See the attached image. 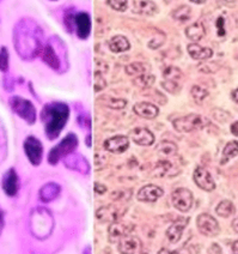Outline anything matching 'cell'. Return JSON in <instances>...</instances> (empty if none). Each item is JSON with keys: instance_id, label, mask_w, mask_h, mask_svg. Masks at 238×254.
Masks as SVG:
<instances>
[{"instance_id": "6da1fadb", "label": "cell", "mask_w": 238, "mask_h": 254, "mask_svg": "<svg viewBox=\"0 0 238 254\" xmlns=\"http://www.w3.org/2000/svg\"><path fill=\"white\" fill-rule=\"evenodd\" d=\"M13 46L22 59L31 60L44 47V31L35 21L25 18L13 29Z\"/></svg>"}, {"instance_id": "db71d44e", "label": "cell", "mask_w": 238, "mask_h": 254, "mask_svg": "<svg viewBox=\"0 0 238 254\" xmlns=\"http://www.w3.org/2000/svg\"><path fill=\"white\" fill-rule=\"evenodd\" d=\"M189 1L194 2V4H203V2H205L206 0H189Z\"/></svg>"}, {"instance_id": "ffe728a7", "label": "cell", "mask_w": 238, "mask_h": 254, "mask_svg": "<svg viewBox=\"0 0 238 254\" xmlns=\"http://www.w3.org/2000/svg\"><path fill=\"white\" fill-rule=\"evenodd\" d=\"M188 218H179L168 228V230H166V238L169 239V241L171 244H176V242L181 240V238L183 235V230L188 226Z\"/></svg>"}, {"instance_id": "ac0fdd59", "label": "cell", "mask_w": 238, "mask_h": 254, "mask_svg": "<svg viewBox=\"0 0 238 254\" xmlns=\"http://www.w3.org/2000/svg\"><path fill=\"white\" fill-rule=\"evenodd\" d=\"M76 30L80 40H87L91 34V18L87 12H79L76 16Z\"/></svg>"}, {"instance_id": "9c48e42d", "label": "cell", "mask_w": 238, "mask_h": 254, "mask_svg": "<svg viewBox=\"0 0 238 254\" xmlns=\"http://www.w3.org/2000/svg\"><path fill=\"white\" fill-rule=\"evenodd\" d=\"M196 227L202 235L209 236V238H213L220 232V227L216 218L212 217L208 213H201L197 216Z\"/></svg>"}, {"instance_id": "f546056e", "label": "cell", "mask_w": 238, "mask_h": 254, "mask_svg": "<svg viewBox=\"0 0 238 254\" xmlns=\"http://www.w3.org/2000/svg\"><path fill=\"white\" fill-rule=\"evenodd\" d=\"M216 212L220 217H230L232 213L235 212V205L230 200H223L217 205Z\"/></svg>"}, {"instance_id": "44dd1931", "label": "cell", "mask_w": 238, "mask_h": 254, "mask_svg": "<svg viewBox=\"0 0 238 254\" xmlns=\"http://www.w3.org/2000/svg\"><path fill=\"white\" fill-rule=\"evenodd\" d=\"M134 113L139 115L140 118H144V119L152 120L154 118L158 117L159 114V108L157 106L152 105L150 102H139L133 107Z\"/></svg>"}, {"instance_id": "d590c367", "label": "cell", "mask_w": 238, "mask_h": 254, "mask_svg": "<svg viewBox=\"0 0 238 254\" xmlns=\"http://www.w3.org/2000/svg\"><path fill=\"white\" fill-rule=\"evenodd\" d=\"M76 16L77 14L74 13V10H72V8H68L64 14V25L67 29L68 33H72L76 29Z\"/></svg>"}, {"instance_id": "ee69618b", "label": "cell", "mask_w": 238, "mask_h": 254, "mask_svg": "<svg viewBox=\"0 0 238 254\" xmlns=\"http://www.w3.org/2000/svg\"><path fill=\"white\" fill-rule=\"evenodd\" d=\"M94 190H95V192L97 193V194H103V193L107 192V187H105L104 185H102L99 183H95Z\"/></svg>"}, {"instance_id": "277c9868", "label": "cell", "mask_w": 238, "mask_h": 254, "mask_svg": "<svg viewBox=\"0 0 238 254\" xmlns=\"http://www.w3.org/2000/svg\"><path fill=\"white\" fill-rule=\"evenodd\" d=\"M10 107L21 119L27 121L29 125L35 124L36 108L29 100H25L19 96H13L10 99Z\"/></svg>"}, {"instance_id": "2e32d148", "label": "cell", "mask_w": 238, "mask_h": 254, "mask_svg": "<svg viewBox=\"0 0 238 254\" xmlns=\"http://www.w3.org/2000/svg\"><path fill=\"white\" fill-rule=\"evenodd\" d=\"M142 248V241L133 235H126L117 242V250L121 254H137Z\"/></svg>"}, {"instance_id": "1f68e13d", "label": "cell", "mask_w": 238, "mask_h": 254, "mask_svg": "<svg viewBox=\"0 0 238 254\" xmlns=\"http://www.w3.org/2000/svg\"><path fill=\"white\" fill-rule=\"evenodd\" d=\"M171 16H173V18L175 19V21L187 22L191 16V8L187 6V5H182V6L175 8Z\"/></svg>"}, {"instance_id": "60d3db41", "label": "cell", "mask_w": 238, "mask_h": 254, "mask_svg": "<svg viewBox=\"0 0 238 254\" xmlns=\"http://www.w3.org/2000/svg\"><path fill=\"white\" fill-rule=\"evenodd\" d=\"M94 85H95V91H96V92L103 90V89H104L105 86H107V82H105L104 77H103L98 71L95 72Z\"/></svg>"}, {"instance_id": "4316f807", "label": "cell", "mask_w": 238, "mask_h": 254, "mask_svg": "<svg viewBox=\"0 0 238 254\" xmlns=\"http://www.w3.org/2000/svg\"><path fill=\"white\" fill-rule=\"evenodd\" d=\"M206 31H205V27L201 22H196L194 24L189 25V27L186 29V36L188 37L189 40L191 41H200L203 36H205Z\"/></svg>"}, {"instance_id": "ab89813d", "label": "cell", "mask_w": 238, "mask_h": 254, "mask_svg": "<svg viewBox=\"0 0 238 254\" xmlns=\"http://www.w3.org/2000/svg\"><path fill=\"white\" fill-rule=\"evenodd\" d=\"M105 105L109 108H113V109H123L127 105L126 100L122 99H115V97H111V99H107L105 100Z\"/></svg>"}, {"instance_id": "cb8c5ba5", "label": "cell", "mask_w": 238, "mask_h": 254, "mask_svg": "<svg viewBox=\"0 0 238 254\" xmlns=\"http://www.w3.org/2000/svg\"><path fill=\"white\" fill-rule=\"evenodd\" d=\"M60 192H61V187L58 184L48 183L40 190V199L44 203H50L59 197Z\"/></svg>"}, {"instance_id": "f907efd6", "label": "cell", "mask_w": 238, "mask_h": 254, "mask_svg": "<svg viewBox=\"0 0 238 254\" xmlns=\"http://www.w3.org/2000/svg\"><path fill=\"white\" fill-rule=\"evenodd\" d=\"M232 99H234L235 102L238 103V88L235 91H232Z\"/></svg>"}, {"instance_id": "7c38bea8", "label": "cell", "mask_w": 238, "mask_h": 254, "mask_svg": "<svg viewBox=\"0 0 238 254\" xmlns=\"http://www.w3.org/2000/svg\"><path fill=\"white\" fill-rule=\"evenodd\" d=\"M194 181L196 184L197 187L203 190H207V192H211V190H216V183L212 179L211 174L207 169L202 168V167H197L196 169L194 170Z\"/></svg>"}, {"instance_id": "4fadbf2b", "label": "cell", "mask_w": 238, "mask_h": 254, "mask_svg": "<svg viewBox=\"0 0 238 254\" xmlns=\"http://www.w3.org/2000/svg\"><path fill=\"white\" fill-rule=\"evenodd\" d=\"M130 148V138L126 135H114L104 141V149L111 154H122Z\"/></svg>"}, {"instance_id": "3957f363", "label": "cell", "mask_w": 238, "mask_h": 254, "mask_svg": "<svg viewBox=\"0 0 238 254\" xmlns=\"http://www.w3.org/2000/svg\"><path fill=\"white\" fill-rule=\"evenodd\" d=\"M77 146H78V138H77V135L74 133H68L64 139L60 141L58 145H55L50 150L49 155H48V162L51 166H55L61 158L74 152Z\"/></svg>"}, {"instance_id": "d6a6232c", "label": "cell", "mask_w": 238, "mask_h": 254, "mask_svg": "<svg viewBox=\"0 0 238 254\" xmlns=\"http://www.w3.org/2000/svg\"><path fill=\"white\" fill-rule=\"evenodd\" d=\"M163 77H164V79L166 80L180 82V80L182 79L183 74L182 71H181L179 67H176V66H168L164 70V72H163Z\"/></svg>"}, {"instance_id": "484cf974", "label": "cell", "mask_w": 238, "mask_h": 254, "mask_svg": "<svg viewBox=\"0 0 238 254\" xmlns=\"http://www.w3.org/2000/svg\"><path fill=\"white\" fill-rule=\"evenodd\" d=\"M108 47L113 53H123L131 50V42L126 36L116 35L109 40Z\"/></svg>"}, {"instance_id": "bcb514c9", "label": "cell", "mask_w": 238, "mask_h": 254, "mask_svg": "<svg viewBox=\"0 0 238 254\" xmlns=\"http://www.w3.org/2000/svg\"><path fill=\"white\" fill-rule=\"evenodd\" d=\"M222 248L219 247V245L213 244L211 245V247L208 248V254H222Z\"/></svg>"}, {"instance_id": "b9f144b4", "label": "cell", "mask_w": 238, "mask_h": 254, "mask_svg": "<svg viewBox=\"0 0 238 254\" xmlns=\"http://www.w3.org/2000/svg\"><path fill=\"white\" fill-rule=\"evenodd\" d=\"M8 70V52L5 47L0 50V71L6 72Z\"/></svg>"}, {"instance_id": "603a6c76", "label": "cell", "mask_w": 238, "mask_h": 254, "mask_svg": "<svg viewBox=\"0 0 238 254\" xmlns=\"http://www.w3.org/2000/svg\"><path fill=\"white\" fill-rule=\"evenodd\" d=\"M121 216L122 213L120 212L119 209L114 206V205L103 206L101 209L97 210L96 212V217L102 222H116L119 221Z\"/></svg>"}, {"instance_id": "e575fe53", "label": "cell", "mask_w": 238, "mask_h": 254, "mask_svg": "<svg viewBox=\"0 0 238 254\" xmlns=\"http://www.w3.org/2000/svg\"><path fill=\"white\" fill-rule=\"evenodd\" d=\"M157 151L165 156H173L177 152V146L173 141H162L157 146Z\"/></svg>"}, {"instance_id": "9f6ffc18", "label": "cell", "mask_w": 238, "mask_h": 254, "mask_svg": "<svg viewBox=\"0 0 238 254\" xmlns=\"http://www.w3.org/2000/svg\"><path fill=\"white\" fill-rule=\"evenodd\" d=\"M226 1H229V2H232V1H236V0H226Z\"/></svg>"}, {"instance_id": "d6986e66", "label": "cell", "mask_w": 238, "mask_h": 254, "mask_svg": "<svg viewBox=\"0 0 238 254\" xmlns=\"http://www.w3.org/2000/svg\"><path fill=\"white\" fill-rule=\"evenodd\" d=\"M131 229H132V226L123 223V222H120V221L111 222V224L109 226V232H108L109 241L117 242L120 239L125 238L126 235H130Z\"/></svg>"}, {"instance_id": "83f0119b", "label": "cell", "mask_w": 238, "mask_h": 254, "mask_svg": "<svg viewBox=\"0 0 238 254\" xmlns=\"http://www.w3.org/2000/svg\"><path fill=\"white\" fill-rule=\"evenodd\" d=\"M237 155H238V141L236 140L229 141L223 150V157H222V161H220V163L224 166V164L228 163L231 158H234L235 156Z\"/></svg>"}, {"instance_id": "f6af8a7d", "label": "cell", "mask_w": 238, "mask_h": 254, "mask_svg": "<svg viewBox=\"0 0 238 254\" xmlns=\"http://www.w3.org/2000/svg\"><path fill=\"white\" fill-rule=\"evenodd\" d=\"M79 123L82 124L80 126H85L88 127V128H90V125H91V121H90V118L88 117V115H82V117H79Z\"/></svg>"}, {"instance_id": "7dc6e473", "label": "cell", "mask_w": 238, "mask_h": 254, "mask_svg": "<svg viewBox=\"0 0 238 254\" xmlns=\"http://www.w3.org/2000/svg\"><path fill=\"white\" fill-rule=\"evenodd\" d=\"M5 227V218H4V211L0 209V234L2 233V229Z\"/></svg>"}, {"instance_id": "30bf717a", "label": "cell", "mask_w": 238, "mask_h": 254, "mask_svg": "<svg viewBox=\"0 0 238 254\" xmlns=\"http://www.w3.org/2000/svg\"><path fill=\"white\" fill-rule=\"evenodd\" d=\"M40 56H41L42 60L50 68H53L54 71L60 72V68H61V58H60L58 52H56V46L53 43V40H50L47 45L42 47L41 52H40Z\"/></svg>"}, {"instance_id": "7402d4cb", "label": "cell", "mask_w": 238, "mask_h": 254, "mask_svg": "<svg viewBox=\"0 0 238 254\" xmlns=\"http://www.w3.org/2000/svg\"><path fill=\"white\" fill-rule=\"evenodd\" d=\"M133 11L136 13L144 14V16H154L158 13L159 8L152 0H134Z\"/></svg>"}, {"instance_id": "ba28073f", "label": "cell", "mask_w": 238, "mask_h": 254, "mask_svg": "<svg viewBox=\"0 0 238 254\" xmlns=\"http://www.w3.org/2000/svg\"><path fill=\"white\" fill-rule=\"evenodd\" d=\"M175 209L181 212H188L193 206V193L187 189H177L171 195Z\"/></svg>"}, {"instance_id": "8d00e7d4", "label": "cell", "mask_w": 238, "mask_h": 254, "mask_svg": "<svg viewBox=\"0 0 238 254\" xmlns=\"http://www.w3.org/2000/svg\"><path fill=\"white\" fill-rule=\"evenodd\" d=\"M6 134L0 124V163L6 158Z\"/></svg>"}, {"instance_id": "6f0895ef", "label": "cell", "mask_w": 238, "mask_h": 254, "mask_svg": "<svg viewBox=\"0 0 238 254\" xmlns=\"http://www.w3.org/2000/svg\"><path fill=\"white\" fill-rule=\"evenodd\" d=\"M50 1H58V0H50Z\"/></svg>"}, {"instance_id": "7a4b0ae2", "label": "cell", "mask_w": 238, "mask_h": 254, "mask_svg": "<svg viewBox=\"0 0 238 254\" xmlns=\"http://www.w3.org/2000/svg\"><path fill=\"white\" fill-rule=\"evenodd\" d=\"M70 117V108L66 103H47L41 112V120L45 124V131L48 139L54 140L65 128Z\"/></svg>"}, {"instance_id": "5bb4252c", "label": "cell", "mask_w": 238, "mask_h": 254, "mask_svg": "<svg viewBox=\"0 0 238 254\" xmlns=\"http://www.w3.org/2000/svg\"><path fill=\"white\" fill-rule=\"evenodd\" d=\"M1 187L8 197H15L17 194L19 184L15 168H10L6 173H5L1 180Z\"/></svg>"}, {"instance_id": "836d02e7", "label": "cell", "mask_w": 238, "mask_h": 254, "mask_svg": "<svg viewBox=\"0 0 238 254\" xmlns=\"http://www.w3.org/2000/svg\"><path fill=\"white\" fill-rule=\"evenodd\" d=\"M190 95L193 97V100L196 103H202L203 101L207 99L208 96V90L203 86L200 85H194L190 90Z\"/></svg>"}, {"instance_id": "5b68a950", "label": "cell", "mask_w": 238, "mask_h": 254, "mask_svg": "<svg viewBox=\"0 0 238 254\" xmlns=\"http://www.w3.org/2000/svg\"><path fill=\"white\" fill-rule=\"evenodd\" d=\"M207 124V120L203 119L199 114H189L185 117L177 118L173 121L174 128L180 133H188V132L196 131L202 128Z\"/></svg>"}, {"instance_id": "c3c4849f", "label": "cell", "mask_w": 238, "mask_h": 254, "mask_svg": "<svg viewBox=\"0 0 238 254\" xmlns=\"http://www.w3.org/2000/svg\"><path fill=\"white\" fill-rule=\"evenodd\" d=\"M230 129H231V133L232 134L237 135V137H238V121H236V123L232 124L231 127H230Z\"/></svg>"}, {"instance_id": "e0dca14e", "label": "cell", "mask_w": 238, "mask_h": 254, "mask_svg": "<svg viewBox=\"0 0 238 254\" xmlns=\"http://www.w3.org/2000/svg\"><path fill=\"white\" fill-rule=\"evenodd\" d=\"M131 138L137 145L150 146L154 143V135L146 127H136L131 131Z\"/></svg>"}, {"instance_id": "52a82bcc", "label": "cell", "mask_w": 238, "mask_h": 254, "mask_svg": "<svg viewBox=\"0 0 238 254\" xmlns=\"http://www.w3.org/2000/svg\"><path fill=\"white\" fill-rule=\"evenodd\" d=\"M23 148H24L25 155H27L30 163L33 166H40V163L42 162V157H44V146H42L41 141L36 137L30 135L24 140Z\"/></svg>"}, {"instance_id": "9a60e30c", "label": "cell", "mask_w": 238, "mask_h": 254, "mask_svg": "<svg viewBox=\"0 0 238 254\" xmlns=\"http://www.w3.org/2000/svg\"><path fill=\"white\" fill-rule=\"evenodd\" d=\"M164 194V190L160 189L157 185H146V186L140 189L139 192H138V200L144 201V203H153V201L158 200V199Z\"/></svg>"}, {"instance_id": "11a10c76", "label": "cell", "mask_w": 238, "mask_h": 254, "mask_svg": "<svg viewBox=\"0 0 238 254\" xmlns=\"http://www.w3.org/2000/svg\"><path fill=\"white\" fill-rule=\"evenodd\" d=\"M83 254H93V251H91L90 247H87L84 250V252H83Z\"/></svg>"}, {"instance_id": "74e56055", "label": "cell", "mask_w": 238, "mask_h": 254, "mask_svg": "<svg viewBox=\"0 0 238 254\" xmlns=\"http://www.w3.org/2000/svg\"><path fill=\"white\" fill-rule=\"evenodd\" d=\"M162 86L165 89L166 91L170 92V94H179L181 91V85H180V82H174V80H166L164 79L162 82Z\"/></svg>"}, {"instance_id": "8fae6325", "label": "cell", "mask_w": 238, "mask_h": 254, "mask_svg": "<svg viewBox=\"0 0 238 254\" xmlns=\"http://www.w3.org/2000/svg\"><path fill=\"white\" fill-rule=\"evenodd\" d=\"M64 163L68 169L78 172L80 174H88L90 172V164H89L88 160L80 154H72L67 155L64 157Z\"/></svg>"}, {"instance_id": "816d5d0a", "label": "cell", "mask_w": 238, "mask_h": 254, "mask_svg": "<svg viewBox=\"0 0 238 254\" xmlns=\"http://www.w3.org/2000/svg\"><path fill=\"white\" fill-rule=\"evenodd\" d=\"M232 253L238 254V241H236L234 245H232Z\"/></svg>"}, {"instance_id": "7bdbcfd3", "label": "cell", "mask_w": 238, "mask_h": 254, "mask_svg": "<svg viewBox=\"0 0 238 254\" xmlns=\"http://www.w3.org/2000/svg\"><path fill=\"white\" fill-rule=\"evenodd\" d=\"M217 27H218V35H219V36L225 35L226 31H225V27H224V18H223V17L218 18Z\"/></svg>"}, {"instance_id": "8992f818", "label": "cell", "mask_w": 238, "mask_h": 254, "mask_svg": "<svg viewBox=\"0 0 238 254\" xmlns=\"http://www.w3.org/2000/svg\"><path fill=\"white\" fill-rule=\"evenodd\" d=\"M33 233H35L39 236V233H42V238H46L49 235L51 227H53V217L48 210L46 209H37L33 213Z\"/></svg>"}, {"instance_id": "f1b7e54d", "label": "cell", "mask_w": 238, "mask_h": 254, "mask_svg": "<svg viewBox=\"0 0 238 254\" xmlns=\"http://www.w3.org/2000/svg\"><path fill=\"white\" fill-rule=\"evenodd\" d=\"M150 71V66L144 63H132L126 67V73L131 77H137L140 74L147 73Z\"/></svg>"}, {"instance_id": "f5cc1de1", "label": "cell", "mask_w": 238, "mask_h": 254, "mask_svg": "<svg viewBox=\"0 0 238 254\" xmlns=\"http://www.w3.org/2000/svg\"><path fill=\"white\" fill-rule=\"evenodd\" d=\"M232 228L235 229V232H236L238 234V217L235 219L234 222H232Z\"/></svg>"}, {"instance_id": "d4e9b609", "label": "cell", "mask_w": 238, "mask_h": 254, "mask_svg": "<svg viewBox=\"0 0 238 254\" xmlns=\"http://www.w3.org/2000/svg\"><path fill=\"white\" fill-rule=\"evenodd\" d=\"M187 51L189 56L193 58L194 60H199V62L208 60L209 58H212V56H213V51L211 48L201 47L197 43H189Z\"/></svg>"}, {"instance_id": "f35d334b", "label": "cell", "mask_w": 238, "mask_h": 254, "mask_svg": "<svg viewBox=\"0 0 238 254\" xmlns=\"http://www.w3.org/2000/svg\"><path fill=\"white\" fill-rule=\"evenodd\" d=\"M107 2L113 10L119 11V12H125L128 7L127 0H108Z\"/></svg>"}, {"instance_id": "4dcf8cb0", "label": "cell", "mask_w": 238, "mask_h": 254, "mask_svg": "<svg viewBox=\"0 0 238 254\" xmlns=\"http://www.w3.org/2000/svg\"><path fill=\"white\" fill-rule=\"evenodd\" d=\"M154 80H156L154 76H152V74L144 73V74H140V76L134 77L133 83L140 89H148L153 85Z\"/></svg>"}, {"instance_id": "681fc988", "label": "cell", "mask_w": 238, "mask_h": 254, "mask_svg": "<svg viewBox=\"0 0 238 254\" xmlns=\"http://www.w3.org/2000/svg\"><path fill=\"white\" fill-rule=\"evenodd\" d=\"M158 254H180V252H177V251L166 250V248H162V250L158 252Z\"/></svg>"}]
</instances>
